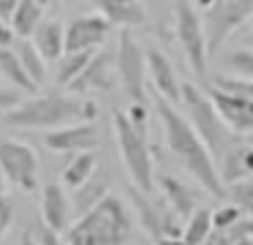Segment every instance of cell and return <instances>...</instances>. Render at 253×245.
I'll return each mask as SVG.
<instances>
[{
	"instance_id": "obj_1",
	"label": "cell",
	"mask_w": 253,
	"mask_h": 245,
	"mask_svg": "<svg viewBox=\"0 0 253 245\" xmlns=\"http://www.w3.org/2000/svg\"><path fill=\"white\" fill-rule=\"evenodd\" d=\"M155 112L161 117V125H164V136L166 145H169L171 155L188 169V174L199 180L204 188L212 196H226L223 180L218 174V166H215V158L210 155L207 145L202 142V136L196 134V128L191 125V120L174 109V103L166 101V98L155 96Z\"/></svg>"
},
{
	"instance_id": "obj_2",
	"label": "cell",
	"mask_w": 253,
	"mask_h": 245,
	"mask_svg": "<svg viewBox=\"0 0 253 245\" xmlns=\"http://www.w3.org/2000/svg\"><path fill=\"white\" fill-rule=\"evenodd\" d=\"M133 232V215L120 196L106 194L95 207L66 229V245H126Z\"/></svg>"
},
{
	"instance_id": "obj_3",
	"label": "cell",
	"mask_w": 253,
	"mask_h": 245,
	"mask_svg": "<svg viewBox=\"0 0 253 245\" xmlns=\"http://www.w3.org/2000/svg\"><path fill=\"white\" fill-rule=\"evenodd\" d=\"M3 120L14 128H60L68 123H82V120H95V103L82 101L74 96H60V93H49V96H39L30 101L17 103L14 109L3 112Z\"/></svg>"
},
{
	"instance_id": "obj_4",
	"label": "cell",
	"mask_w": 253,
	"mask_h": 245,
	"mask_svg": "<svg viewBox=\"0 0 253 245\" xmlns=\"http://www.w3.org/2000/svg\"><path fill=\"white\" fill-rule=\"evenodd\" d=\"M180 103L188 109V120H191V125L196 128V134L202 136V142L207 145L210 155L218 161L226 147L237 142V134L223 123V117L218 114V109L210 101L207 93H202L196 85H191V82L180 85Z\"/></svg>"
},
{
	"instance_id": "obj_5",
	"label": "cell",
	"mask_w": 253,
	"mask_h": 245,
	"mask_svg": "<svg viewBox=\"0 0 253 245\" xmlns=\"http://www.w3.org/2000/svg\"><path fill=\"white\" fill-rule=\"evenodd\" d=\"M112 123H115L117 147H120V158L126 163L128 174H131V183L139 191L150 194L155 185V177H153V152H150L147 145V134L126 112H115Z\"/></svg>"
},
{
	"instance_id": "obj_6",
	"label": "cell",
	"mask_w": 253,
	"mask_h": 245,
	"mask_svg": "<svg viewBox=\"0 0 253 245\" xmlns=\"http://www.w3.org/2000/svg\"><path fill=\"white\" fill-rule=\"evenodd\" d=\"M174 33L191 71L204 76L207 74V36H204V22L199 19V14L188 0L174 3Z\"/></svg>"
},
{
	"instance_id": "obj_7",
	"label": "cell",
	"mask_w": 253,
	"mask_h": 245,
	"mask_svg": "<svg viewBox=\"0 0 253 245\" xmlns=\"http://www.w3.org/2000/svg\"><path fill=\"white\" fill-rule=\"evenodd\" d=\"M115 68L120 76V85L126 96L133 103H144L147 98V87H144V74H147V60H144V49L136 44L128 27H123L120 41H117V54H115Z\"/></svg>"
},
{
	"instance_id": "obj_8",
	"label": "cell",
	"mask_w": 253,
	"mask_h": 245,
	"mask_svg": "<svg viewBox=\"0 0 253 245\" xmlns=\"http://www.w3.org/2000/svg\"><path fill=\"white\" fill-rule=\"evenodd\" d=\"M251 14H253V0H215L204 11L207 52H215Z\"/></svg>"
},
{
	"instance_id": "obj_9",
	"label": "cell",
	"mask_w": 253,
	"mask_h": 245,
	"mask_svg": "<svg viewBox=\"0 0 253 245\" xmlns=\"http://www.w3.org/2000/svg\"><path fill=\"white\" fill-rule=\"evenodd\" d=\"M0 174H3V180L19 185L22 191H36V185H39V155L25 142L3 139L0 142Z\"/></svg>"
},
{
	"instance_id": "obj_10",
	"label": "cell",
	"mask_w": 253,
	"mask_h": 245,
	"mask_svg": "<svg viewBox=\"0 0 253 245\" xmlns=\"http://www.w3.org/2000/svg\"><path fill=\"white\" fill-rule=\"evenodd\" d=\"M101 139V131L93 120H82V123H68L60 128L46 131L44 145L57 155H68V152H84L93 150Z\"/></svg>"
},
{
	"instance_id": "obj_11",
	"label": "cell",
	"mask_w": 253,
	"mask_h": 245,
	"mask_svg": "<svg viewBox=\"0 0 253 245\" xmlns=\"http://www.w3.org/2000/svg\"><path fill=\"white\" fill-rule=\"evenodd\" d=\"M210 101L215 103L218 114L223 117V123L229 125L234 134L248 136L253 134V98L245 96H234V93H226L220 87H210Z\"/></svg>"
},
{
	"instance_id": "obj_12",
	"label": "cell",
	"mask_w": 253,
	"mask_h": 245,
	"mask_svg": "<svg viewBox=\"0 0 253 245\" xmlns=\"http://www.w3.org/2000/svg\"><path fill=\"white\" fill-rule=\"evenodd\" d=\"M112 25L101 14H82L74 16L66 25V52H79V49H98L106 41Z\"/></svg>"
},
{
	"instance_id": "obj_13",
	"label": "cell",
	"mask_w": 253,
	"mask_h": 245,
	"mask_svg": "<svg viewBox=\"0 0 253 245\" xmlns=\"http://www.w3.org/2000/svg\"><path fill=\"white\" fill-rule=\"evenodd\" d=\"M71 201H68L66 185L63 183H49L41 194V221L46 226H52L55 232L66 234V229L71 226Z\"/></svg>"
},
{
	"instance_id": "obj_14",
	"label": "cell",
	"mask_w": 253,
	"mask_h": 245,
	"mask_svg": "<svg viewBox=\"0 0 253 245\" xmlns=\"http://www.w3.org/2000/svg\"><path fill=\"white\" fill-rule=\"evenodd\" d=\"M144 60H147V74H150V82H153L155 93L166 101L177 103L180 101V79L174 74V65L171 60L166 57L161 49H147L144 52Z\"/></svg>"
},
{
	"instance_id": "obj_15",
	"label": "cell",
	"mask_w": 253,
	"mask_h": 245,
	"mask_svg": "<svg viewBox=\"0 0 253 245\" xmlns=\"http://www.w3.org/2000/svg\"><path fill=\"white\" fill-rule=\"evenodd\" d=\"M68 90L74 93H90V90H112V54L109 52H95L90 63L79 71L77 79L68 82Z\"/></svg>"
},
{
	"instance_id": "obj_16",
	"label": "cell",
	"mask_w": 253,
	"mask_h": 245,
	"mask_svg": "<svg viewBox=\"0 0 253 245\" xmlns=\"http://www.w3.org/2000/svg\"><path fill=\"white\" fill-rule=\"evenodd\" d=\"M218 163H220L218 174L223 180V185L234 183L240 177H248V174H253V147L242 145V142H234V145H229L223 150Z\"/></svg>"
},
{
	"instance_id": "obj_17",
	"label": "cell",
	"mask_w": 253,
	"mask_h": 245,
	"mask_svg": "<svg viewBox=\"0 0 253 245\" xmlns=\"http://www.w3.org/2000/svg\"><path fill=\"white\" fill-rule=\"evenodd\" d=\"M95 8H98V14L104 16L112 27H128V30H131V27H142L144 22H147V14H144V8L136 0H131V3H120V0H95Z\"/></svg>"
},
{
	"instance_id": "obj_18",
	"label": "cell",
	"mask_w": 253,
	"mask_h": 245,
	"mask_svg": "<svg viewBox=\"0 0 253 245\" xmlns=\"http://www.w3.org/2000/svg\"><path fill=\"white\" fill-rule=\"evenodd\" d=\"M30 41L36 44L41 54H44L46 63H55L63 52H66V27L57 19H41L39 27L33 30Z\"/></svg>"
},
{
	"instance_id": "obj_19",
	"label": "cell",
	"mask_w": 253,
	"mask_h": 245,
	"mask_svg": "<svg viewBox=\"0 0 253 245\" xmlns=\"http://www.w3.org/2000/svg\"><path fill=\"white\" fill-rule=\"evenodd\" d=\"M158 185H161V194H164L166 204H169L171 210L182 218V221L196 210V196H193V191L188 188L182 180H177L174 174H161Z\"/></svg>"
},
{
	"instance_id": "obj_20",
	"label": "cell",
	"mask_w": 253,
	"mask_h": 245,
	"mask_svg": "<svg viewBox=\"0 0 253 245\" xmlns=\"http://www.w3.org/2000/svg\"><path fill=\"white\" fill-rule=\"evenodd\" d=\"M109 194V177H106L104 169H95L93 174H90L87 180H84L82 185H77L74 188V201L71 207L82 215V212H87L90 207H95L104 196Z\"/></svg>"
},
{
	"instance_id": "obj_21",
	"label": "cell",
	"mask_w": 253,
	"mask_h": 245,
	"mask_svg": "<svg viewBox=\"0 0 253 245\" xmlns=\"http://www.w3.org/2000/svg\"><path fill=\"white\" fill-rule=\"evenodd\" d=\"M11 49L17 52V57H19V63H22V68L28 71V76L33 79V85L36 87H41L46 82V60H44V54L36 49V44L30 41V38H14V44H11Z\"/></svg>"
},
{
	"instance_id": "obj_22",
	"label": "cell",
	"mask_w": 253,
	"mask_h": 245,
	"mask_svg": "<svg viewBox=\"0 0 253 245\" xmlns=\"http://www.w3.org/2000/svg\"><path fill=\"white\" fill-rule=\"evenodd\" d=\"M0 76H3L11 87H17V90H22V93L39 90V87L33 85V79L28 76V71L22 68L17 52H14L11 47H0Z\"/></svg>"
},
{
	"instance_id": "obj_23",
	"label": "cell",
	"mask_w": 253,
	"mask_h": 245,
	"mask_svg": "<svg viewBox=\"0 0 253 245\" xmlns=\"http://www.w3.org/2000/svg\"><path fill=\"white\" fill-rule=\"evenodd\" d=\"M41 19H44V5H39L36 0H19L8 25H11L17 38H30Z\"/></svg>"
},
{
	"instance_id": "obj_24",
	"label": "cell",
	"mask_w": 253,
	"mask_h": 245,
	"mask_svg": "<svg viewBox=\"0 0 253 245\" xmlns=\"http://www.w3.org/2000/svg\"><path fill=\"white\" fill-rule=\"evenodd\" d=\"M98 169V155H95L93 150H84V152H77V155L68 161V166L63 169V185H68V188H77V185H82L84 180L90 177V174Z\"/></svg>"
},
{
	"instance_id": "obj_25",
	"label": "cell",
	"mask_w": 253,
	"mask_h": 245,
	"mask_svg": "<svg viewBox=\"0 0 253 245\" xmlns=\"http://www.w3.org/2000/svg\"><path fill=\"white\" fill-rule=\"evenodd\" d=\"M210 232H212V212L204 210V207H196L185 218V223H182V240H185V245H202L210 237Z\"/></svg>"
},
{
	"instance_id": "obj_26",
	"label": "cell",
	"mask_w": 253,
	"mask_h": 245,
	"mask_svg": "<svg viewBox=\"0 0 253 245\" xmlns=\"http://www.w3.org/2000/svg\"><path fill=\"white\" fill-rule=\"evenodd\" d=\"M95 54V49H79V52H63L60 57L55 60L57 63V85H68L71 79H77L79 71L84 68V65L90 63V57Z\"/></svg>"
},
{
	"instance_id": "obj_27",
	"label": "cell",
	"mask_w": 253,
	"mask_h": 245,
	"mask_svg": "<svg viewBox=\"0 0 253 245\" xmlns=\"http://www.w3.org/2000/svg\"><path fill=\"white\" fill-rule=\"evenodd\" d=\"M248 234H253V215L251 218H237L231 226H223V229H212L210 232V237L204 240L202 245H234L240 237H248Z\"/></svg>"
},
{
	"instance_id": "obj_28",
	"label": "cell",
	"mask_w": 253,
	"mask_h": 245,
	"mask_svg": "<svg viewBox=\"0 0 253 245\" xmlns=\"http://www.w3.org/2000/svg\"><path fill=\"white\" fill-rule=\"evenodd\" d=\"M226 196L231 199V204H237L245 215H253V174L240 177L234 183H229Z\"/></svg>"
},
{
	"instance_id": "obj_29",
	"label": "cell",
	"mask_w": 253,
	"mask_h": 245,
	"mask_svg": "<svg viewBox=\"0 0 253 245\" xmlns=\"http://www.w3.org/2000/svg\"><path fill=\"white\" fill-rule=\"evenodd\" d=\"M212 87H220V90L234 93V96L253 98V79H245V76H215Z\"/></svg>"
},
{
	"instance_id": "obj_30",
	"label": "cell",
	"mask_w": 253,
	"mask_h": 245,
	"mask_svg": "<svg viewBox=\"0 0 253 245\" xmlns=\"http://www.w3.org/2000/svg\"><path fill=\"white\" fill-rule=\"evenodd\" d=\"M226 65L234 71V76H245V79H253V52H251V49L231 52L229 57H226Z\"/></svg>"
},
{
	"instance_id": "obj_31",
	"label": "cell",
	"mask_w": 253,
	"mask_h": 245,
	"mask_svg": "<svg viewBox=\"0 0 253 245\" xmlns=\"http://www.w3.org/2000/svg\"><path fill=\"white\" fill-rule=\"evenodd\" d=\"M242 215V210L237 204H223L212 212V229H223V226H231L237 218Z\"/></svg>"
},
{
	"instance_id": "obj_32",
	"label": "cell",
	"mask_w": 253,
	"mask_h": 245,
	"mask_svg": "<svg viewBox=\"0 0 253 245\" xmlns=\"http://www.w3.org/2000/svg\"><path fill=\"white\" fill-rule=\"evenodd\" d=\"M25 96L22 90H17V87H0V112H8V109H14L17 103H22Z\"/></svg>"
},
{
	"instance_id": "obj_33",
	"label": "cell",
	"mask_w": 253,
	"mask_h": 245,
	"mask_svg": "<svg viewBox=\"0 0 253 245\" xmlns=\"http://www.w3.org/2000/svg\"><path fill=\"white\" fill-rule=\"evenodd\" d=\"M11 223H14V204L8 201V196L3 194L0 196V240H3V234L11 229Z\"/></svg>"
},
{
	"instance_id": "obj_34",
	"label": "cell",
	"mask_w": 253,
	"mask_h": 245,
	"mask_svg": "<svg viewBox=\"0 0 253 245\" xmlns=\"http://www.w3.org/2000/svg\"><path fill=\"white\" fill-rule=\"evenodd\" d=\"M39 245H66V240L60 237V232H55L52 226H46V223L41 221V226H39Z\"/></svg>"
},
{
	"instance_id": "obj_35",
	"label": "cell",
	"mask_w": 253,
	"mask_h": 245,
	"mask_svg": "<svg viewBox=\"0 0 253 245\" xmlns=\"http://www.w3.org/2000/svg\"><path fill=\"white\" fill-rule=\"evenodd\" d=\"M14 30H11V25H8L6 19H0V47H11L14 44Z\"/></svg>"
},
{
	"instance_id": "obj_36",
	"label": "cell",
	"mask_w": 253,
	"mask_h": 245,
	"mask_svg": "<svg viewBox=\"0 0 253 245\" xmlns=\"http://www.w3.org/2000/svg\"><path fill=\"white\" fill-rule=\"evenodd\" d=\"M17 3L19 0H0V19H11V14H14V8H17Z\"/></svg>"
},
{
	"instance_id": "obj_37",
	"label": "cell",
	"mask_w": 253,
	"mask_h": 245,
	"mask_svg": "<svg viewBox=\"0 0 253 245\" xmlns=\"http://www.w3.org/2000/svg\"><path fill=\"white\" fill-rule=\"evenodd\" d=\"M155 245H185V240L182 237H158Z\"/></svg>"
},
{
	"instance_id": "obj_38",
	"label": "cell",
	"mask_w": 253,
	"mask_h": 245,
	"mask_svg": "<svg viewBox=\"0 0 253 245\" xmlns=\"http://www.w3.org/2000/svg\"><path fill=\"white\" fill-rule=\"evenodd\" d=\"M234 245H253V234H248V237H240Z\"/></svg>"
},
{
	"instance_id": "obj_39",
	"label": "cell",
	"mask_w": 253,
	"mask_h": 245,
	"mask_svg": "<svg viewBox=\"0 0 253 245\" xmlns=\"http://www.w3.org/2000/svg\"><path fill=\"white\" fill-rule=\"evenodd\" d=\"M212 3H215V0H196V5H199V8H202V11H207L210 5H212Z\"/></svg>"
},
{
	"instance_id": "obj_40",
	"label": "cell",
	"mask_w": 253,
	"mask_h": 245,
	"mask_svg": "<svg viewBox=\"0 0 253 245\" xmlns=\"http://www.w3.org/2000/svg\"><path fill=\"white\" fill-rule=\"evenodd\" d=\"M36 3H39V5H44V8H46V5L52 3V0H36Z\"/></svg>"
},
{
	"instance_id": "obj_41",
	"label": "cell",
	"mask_w": 253,
	"mask_h": 245,
	"mask_svg": "<svg viewBox=\"0 0 253 245\" xmlns=\"http://www.w3.org/2000/svg\"><path fill=\"white\" fill-rule=\"evenodd\" d=\"M120 3H131V0H120Z\"/></svg>"
},
{
	"instance_id": "obj_42",
	"label": "cell",
	"mask_w": 253,
	"mask_h": 245,
	"mask_svg": "<svg viewBox=\"0 0 253 245\" xmlns=\"http://www.w3.org/2000/svg\"><path fill=\"white\" fill-rule=\"evenodd\" d=\"M66 3H68V0H66Z\"/></svg>"
}]
</instances>
